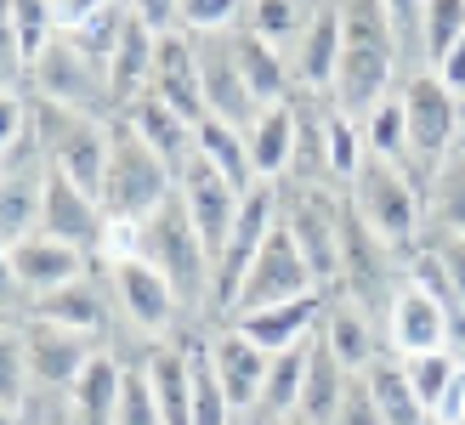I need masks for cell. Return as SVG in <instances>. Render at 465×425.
Segmentation results:
<instances>
[{
    "label": "cell",
    "instance_id": "cell-37",
    "mask_svg": "<svg viewBox=\"0 0 465 425\" xmlns=\"http://www.w3.org/2000/svg\"><path fill=\"white\" fill-rule=\"evenodd\" d=\"M318 114H323V142H330V164L341 182L358 176V164L369 159V142H363V120L346 114L335 97H318Z\"/></svg>",
    "mask_w": 465,
    "mask_h": 425
},
{
    "label": "cell",
    "instance_id": "cell-46",
    "mask_svg": "<svg viewBox=\"0 0 465 425\" xmlns=\"http://www.w3.org/2000/svg\"><path fill=\"white\" fill-rule=\"evenodd\" d=\"M125 6H131V17H136V23H148L153 35L182 29V0H125Z\"/></svg>",
    "mask_w": 465,
    "mask_h": 425
},
{
    "label": "cell",
    "instance_id": "cell-10",
    "mask_svg": "<svg viewBox=\"0 0 465 425\" xmlns=\"http://www.w3.org/2000/svg\"><path fill=\"white\" fill-rule=\"evenodd\" d=\"M381 329H386V351H398V358L431 351V346H465V318L437 301L426 283H414L409 272L398 283V295H391Z\"/></svg>",
    "mask_w": 465,
    "mask_h": 425
},
{
    "label": "cell",
    "instance_id": "cell-4",
    "mask_svg": "<svg viewBox=\"0 0 465 425\" xmlns=\"http://www.w3.org/2000/svg\"><path fill=\"white\" fill-rule=\"evenodd\" d=\"M346 199H352V210L381 232L391 250L409 255L414 244L426 239V182L414 176L409 164L369 153L358 164V176L346 182Z\"/></svg>",
    "mask_w": 465,
    "mask_h": 425
},
{
    "label": "cell",
    "instance_id": "cell-38",
    "mask_svg": "<svg viewBox=\"0 0 465 425\" xmlns=\"http://www.w3.org/2000/svg\"><path fill=\"white\" fill-rule=\"evenodd\" d=\"M363 142H369V153H375V159L409 164V120H403V97H398V91L381 97L375 108L363 114ZM409 171H414V164H409Z\"/></svg>",
    "mask_w": 465,
    "mask_h": 425
},
{
    "label": "cell",
    "instance_id": "cell-49",
    "mask_svg": "<svg viewBox=\"0 0 465 425\" xmlns=\"http://www.w3.org/2000/svg\"><path fill=\"white\" fill-rule=\"evenodd\" d=\"M0 425H23V414H17L12 403H0Z\"/></svg>",
    "mask_w": 465,
    "mask_h": 425
},
{
    "label": "cell",
    "instance_id": "cell-12",
    "mask_svg": "<svg viewBox=\"0 0 465 425\" xmlns=\"http://www.w3.org/2000/svg\"><path fill=\"white\" fill-rule=\"evenodd\" d=\"M307 290H318V278L307 267V255H301V244L290 239V227L278 222L262 239V250H255V262L244 267V283H239V295H232V312H250V306H267V301H290V295H307Z\"/></svg>",
    "mask_w": 465,
    "mask_h": 425
},
{
    "label": "cell",
    "instance_id": "cell-20",
    "mask_svg": "<svg viewBox=\"0 0 465 425\" xmlns=\"http://www.w3.org/2000/svg\"><path fill=\"white\" fill-rule=\"evenodd\" d=\"M12 267H17L23 295L35 301L45 290H57V283L91 272V267H97V255L80 250V244H68V239H52V232H29V239L12 244ZM23 312H29V306H23Z\"/></svg>",
    "mask_w": 465,
    "mask_h": 425
},
{
    "label": "cell",
    "instance_id": "cell-15",
    "mask_svg": "<svg viewBox=\"0 0 465 425\" xmlns=\"http://www.w3.org/2000/svg\"><path fill=\"white\" fill-rule=\"evenodd\" d=\"M193 52H199V80H204V120H227V125H250L262 103L239 68V52H232V29L216 35H193Z\"/></svg>",
    "mask_w": 465,
    "mask_h": 425
},
{
    "label": "cell",
    "instance_id": "cell-24",
    "mask_svg": "<svg viewBox=\"0 0 465 425\" xmlns=\"http://www.w3.org/2000/svg\"><path fill=\"white\" fill-rule=\"evenodd\" d=\"M143 369H148V386H153V403L165 425H193V391H188V335H171V341H153L143 351Z\"/></svg>",
    "mask_w": 465,
    "mask_h": 425
},
{
    "label": "cell",
    "instance_id": "cell-31",
    "mask_svg": "<svg viewBox=\"0 0 465 425\" xmlns=\"http://www.w3.org/2000/svg\"><path fill=\"white\" fill-rule=\"evenodd\" d=\"M307 358H312V341L272 351V358H267V381H262V397H255L250 420H284V414H295L301 381H307Z\"/></svg>",
    "mask_w": 465,
    "mask_h": 425
},
{
    "label": "cell",
    "instance_id": "cell-48",
    "mask_svg": "<svg viewBox=\"0 0 465 425\" xmlns=\"http://www.w3.org/2000/svg\"><path fill=\"white\" fill-rule=\"evenodd\" d=\"M437 74H443V85H449V91H465V35L449 45V57L437 63Z\"/></svg>",
    "mask_w": 465,
    "mask_h": 425
},
{
    "label": "cell",
    "instance_id": "cell-32",
    "mask_svg": "<svg viewBox=\"0 0 465 425\" xmlns=\"http://www.w3.org/2000/svg\"><path fill=\"white\" fill-rule=\"evenodd\" d=\"M363 374H369V391H375V403H381V420H386V425H431V414L420 409V397H414V386H409L398 351H381V358L369 363Z\"/></svg>",
    "mask_w": 465,
    "mask_h": 425
},
{
    "label": "cell",
    "instance_id": "cell-30",
    "mask_svg": "<svg viewBox=\"0 0 465 425\" xmlns=\"http://www.w3.org/2000/svg\"><path fill=\"white\" fill-rule=\"evenodd\" d=\"M352 374H358V369H346L335 351L312 335V358H307V381H301L295 414L307 420V425H330V414H335V403H341V391H346V381H352Z\"/></svg>",
    "mask_w": 465,
    "mask_h": 425
},
{
    "label": "cell",
    "instance_id": "cell-44",
    "mask_svg": "<svg viewBox=\"0 0 465 425\" xmlns=\"http://www.w3.org/2000/svg\"><path fill=\"white\" fill-rule=\"evenodd\" d=\"M244 0H182V29L188 35H216V29H239Z\"/></svg>",
    "mask_w": 465,
    "mask_h": 425
},
{
    "label": "cell",
    "instance_id": "cell-19",
    "mask_svg": "<svg viewBox=\"0 0 465 425\" xmlns=\"http://www.w3.org/2000/svg\"><path fill=\"white\" fill-rule=\"evenodd\" d=\"M335 63H341V0H318L307 29L290 45V68H295V91L307 97H330L335 85Z\"/></svg>",
    "mask_w": 465,
    "mask_h": 425
},
{
    "label": "cell",
    "instance_id": "cell-28",
    "mask_svg": "<svg viewBox=\"0 0 465 425\" xmlns=\"http://www.w3.org/2000/svg\"><path fill=\"white\" fill-rule=\"evenodd\" d=\"M125 363L114 346H97V358L80 369V381L68 386V403H74V425H114V403H120L125 386Z\"/></svg>",
    "mask_w": 465,
    "mask_h": 425
},
{
    "label": "cell",
    "instance_id": "cell-35",
    "mask_svg": "<svg viewBox=\"0 0 465 425\" xmlns=\"http://www.w3.org/2000/svg\"><path fill=\"white\" fill-rule=\"evenodd\" d=\"M199 153L216 164V171L239 187H255L262 176H255V164H250V142H244V125H227V120H199Z\"/></svg>",
    "mask_w": 465,
    "mask_h": 425
},
{
    "label": "cell",
    "instance_id": "cell-47",
    "mask_svg": "<svg viewBox=\"0 0 465 425\" xmlns=\"http://www.w3.org/2000/svg\"><path fill=\"white\" fill-rule=\"evenodd\" d=\"M23 306H29V295H23V283H17L12 250L0 244V318H23Z\"/></svg>",
    "mask_w": 465,
    "mask_h": 425
},
{
    "label": "cell",
    "instance_id": "cell-50",
    "mask_svg": "<svg viewBox=\"0 0 465 425\" xmlns=\"http://www.w3.org/2000/svg\"><path fill=\"white\" fill-rule=\"evenodd\" d=\"M262 425H307L301 414H284V420H262Z\"/></svg>",
    "mask_w": 465,
    "mask_h": 425
},
{
    "label": "cell",
    "instance_id": "cell-55",
    "mask_svg": "<svg viewBox=\"0 0 465 425\" xmlns=\"http://www.w3.org/2000/svg\"><path fill=\"white\" fill-rule=\"evenodd\" d=\"M460 351H465V346H460Z\"/></svg>",
    "mask_w": 465,
    "mask_h": 425
},
{
    "label": "cell",
    "instance_id": "cell-41",
    "mask_svg": "<svg viewBox=\"0 0 465 425\" xmlns=\"http://www.w3.org/2000/svg\"><path fill=\"white\" fill-rule=\"evenodd\" d=\"M29 391V358H23V335H17V318L0 323V403H23Z\"/></svg>",
    "mask_w": 465,
    "mask_h": 425
},
{
    "label": "cell",
    "instance_id": "cell-36",
    "mask_svg": "<svg viewBox=\"0 0 465 425\" xmlns=\"http://www.w3.org/2000/svg\"><path fill=\"white\" fill-rule=\"evenodd\" d=\"M312 6H318V0H244L239 29H250V35L272 40L278 52L290 57V45H295V35H301V29H307Z\"/></svg>",
    "mask_w": 465,
    "mask_h": 425
},
{
    "label": "cell",
    "instance_id": "cell-18",
    "mask_svg": "<svg viewBox=\"0 0 465 425\" xmlns=\"http://www.w3.org/2000/svg\"><path fill=\"white\" fill-rule=\"evenodd\" d=\"M29 312H35V318H52V323H68V329H85V335H97V341L114 335V295H108L103 267H91V272H80V278L57 283V290L35 295Z\"/></svg>",
    "mask_w": 465,
    "mask_h": 425
},
{
    "label": "cell",
    "instance_id": "cell-51",
    "mask_svg": "<svg viewBox=\"0 0 465 425\" xmlns=\"http://www.w3.org/2000/svg\"><path fill=\"white\" fill-rule=\"evenodd\" d=\"M232 425H262V420H250V414H239V420H232Z\"/></svg>",
    "mask_w": 465,
    "mask_h": 425
},
{
    "label": "cell",
    "instance_id": "cell-17",
    "mask_svg": "<svg viewBox=\"0 0 465 425\" xmlns=\"http://www.w3.org/2000/svg\"><path fill=\"white\" fill-rule=\"evenodd\" d=\"M318 341L335 351L346 369H369L386 351V329L363 301L346 290H323V312H318Z\"/></svg>",
    "mask_w": 465,
    "mask_h": 425
},
{
    "label": "cell",
    "instance_id": "cell-34",
    "mask_svg": "<svg viewBox=\"0 0 465 425\" xmlns=\"http://www.w3.org/2000/svg\"><path fill=\"white\" fill-rule=\"evenodd\" d=\"M188 391H193V425H232V420H239V409H232V397L222 386V374L211 369V358H204L199 329H188Z\"/></svg>",
    "mask_w": 465,
    "mask_h": 425
},
{
    "label": "cell",
    "instance_id": "cell-43",
    "mask_svg": "<svg viewBox=\"0 0 465 425\" xmlns=\"http://www.w3.org/2000/svg\"><path fill=\"white\" fill-rule=\"evenodd\" d=\"M23 136H35V91L29 85H6L0 91V153L17 148Z\"/></svg>",
    "mask_w": 465,
    "mask_h": 425
},
{
    "label": "cell",
    "instance_id": "cell-14",
    "mask_svg": "<svg viewBox=\"0 0 465 425\" xmlns=\"http://www.w3.org/2000/svg\"><path fill=\"white\" fill-rule=\"evenodd\" d=\"M176 199L188 204V216H193V227H199V239H204V250H211V272H216V255H222V244H227V232H232V216H239V187H232L211 159H204L199 148H193V159L176 171Z\"/></svg>",
    "mask_w": 465,
    "mask_h": 425
},
{
    "label": "cell",
    "instance_id": "cell-40",
    "mask_svg": "<svg viewBox=\"0 0 465 425\" xmlns=\"http://www.w3.org/2000/svg\"><path fill=\"white\" fill-rule=\"evenodd\" d=\"M460 35H465V0H426V68L443 63Z\"/></svg>",
    "mask_w": 465,
    "mask_h": 425
},
{
    "label": "cell",
    "instance_id": "cell-25",
    "mask_svg": "<svg viewBox=\"0 0 465 425\" xmlns=\"http://www.w3.org/2000/svg\"><path fill=\"white\" fill-rule=\"evenodd\" d=\"M153 45H159V35L148 23L131 17L120 45H114V57H108V108H114V120L153 85Z\"/></svg>",
    "mask_w": 465,
    "mask_h": 425
},
{
    "label": "cell",
    "instance_id": "cell-9",
    "mask_svg": "<svg viewBox=\"0 0 465 425\" xmlns=\"http://www.w3.org/2000/svg\"><path fill=\"white\" fill-rule=\"evenodd\" d=\"M35 136H40L45 164H57V171H68L85 187L103 182V164H108V120H103V114L35 97Z\"/></svg>",
    "mask_w": 465,
    "mask_h": 425
},
{
    "label": "cell",
    "instance_id": "cell-29",
    "mask_svg": "<svg viewBox=\"0 0 465 425\" xmlns=\"http://www.w3.org/2000/svg\"><path fill=\"white\" fill-rule=\"evenodd\" d=\"M232 52H239V68H244V80H250V91H255L262 108L295 97V68H290V57L278 52L272 40L250 35V29H232Z\"/></svg>",
    "mask_w": 465,
    "mask_h": 425
},
{
    "label": "cell",
    "instance_id": "cell-1",
    "mask_svg": "<svg viewBox=\"0 0 465 425\" xmlns=\"http://www.w3.org/2000/svg\"><path fill=\"white\" fill-rule=\"evenodd\" d=\"M108 250H136L148 267L165 272V283L176 290V301H182V312H188L193 329L211 323V250H204L188 204L176 193L159 204L153 216L131 222V227H114Z\"/></svg>",
    "mask_w": 465,
    "mask_h": 425
},
{
    "label": "cell",
    "instance_id": "cell-16",
    "mask_svg": "<svg viewBox=\"0 0 465 425\" xmlns=\"http://www.w3.org/2000/svg\"><path fill=\"white\" fill-rule=\"evenodd\" d=\"M199 341H204V358H211V369L222 374L232 409L250 414L255 397H262V381H267V358H272V351H262L239 323H204Z\"/></svg>",
    "mask_w": 465,
    "mask_h": 425
},
{
    "label": "cell",
    "instance_id": "cell-2",
    "mask_svg": "<svg viewBox=\"0 0 465 425\" xmlns=\"http://www.w3.org/2000/svg\"><path fill=\"white\" fill-rule=\"evenodd\" d=\"M409 80L403 52L386 29V12L381 0H341V63H335V85L330 97L346 114H363L375 108L381 97H391Z\"/></svg>",
    "mask_w": 465,
    "mask_h": 425
},
{
    "label": "cell",
    "instance_id": "cell-11",
    "mask_svg": "<svg viewBox=\"0 0 465 425\" xmlns=\"http://www.w3.org/2000/svg\"><path fill=\"white\" fill-rule=\"evenodd\" d=\"M40 232H52V239H68L91 255H103L108 239H114V222L97 199V187L74 182L68 171L57 164H45V193H40Z\"/></svg>",
    "mask_w": 465,
    "mask_h": 425
},
{
    "label": "cell",
    "instance_id": "cell-27",
    "mask_svg": "<svg viewBox=\"0 0 465 425\" xmlns=\"http://www.w3.org/2000/svg\"><path fill=\"white\" fill-rule=\"evenodd\" d=\"M244 142H250L255 176H262V182H284V176H290V153H295V97L267 103V108L244 125Z\"/></svg>",
    "mask_w": 465,
    "mask_h": 425
},
{
    "label": "cell",
    "instance_id": "cell-22",
    "mask_svg": "<svg viewBox=\"0 0 465 425\" xmlns=\"http://www.w3.org/2000/svg\"><path fill=\"white\" fill-rule=\"evenodd\" d=\"M318 312H323V290H307V295H290V301H267V306H250V312H232L222 323H239L262 351H284V346H301V341L318 335Z\"/></svg>",
    "mask_w": 465,
    "mask_h": 425
},
{
    "label": "cell",
    "instance_id": "cell-23",
    "mask_svg": "<svg viewBox=\"0 0 465 425\" xmlns=\"http://www.w3.org/2000/svg\"><path fill=\"white\" fill-rule=\"evenodd\" d=\"M120 120H131V131L143 136L148 148L171 164V171H182V164L193 159V148H199V125L188 120V114H176L171 103H159L153 91H143V97H136Z\"/></svg>",
    "mask_w": 465,
    "mask_h": 425
},
{
    "label": "cell",
    "instance_id": "cell-33",
    "mask_svg": "<svg viewBox=\"0 0 465 425\" xmlns=\"http://www.w3.org/2000/svg\"><path fill=\"white\" fill-rule=\"evenodd\" d=\"M426 232H465V153L460 148L426 176Z\"/></svg>",
    "mask_w": 465,
    "mask_h": 425
},
{
    "label": "cell",
    "instance_id": "cell-53",
    "mask_svg": "<svg viewBox=\"0 0 465 425\" xmlns=\"http://www.w3.org/2000/svg\"><path fill=\"white\" fill-rule=\"evenodd\" d=\"M460 108H465V91H460Z\"/></svg>",
    "mask_w": 465,
    "mask_h": 425
},
{
    "label": "cell",
    "instance_id": "cell-52",
    "mask_svg": "<svg viewBox=\"0 0 465 425\" xmlns=\"http://www.w3.org/2000/svg\"><path fill=\"white\" fill-rule=\"evenodd\" d=\"M460 153H465V131H460Z\"/></svg>",
    "mask_w": 465,
    "mask_h": 425
},
{
    "label": "cell",
    "instance_id": "cell-45",
    "mask_svg": "<svg viewBox=\"0 0 465 425\" xmlns=\"http://www.w3.org/2000/svg\"><path fill=\"white\" fill-rule=\"evenodd\" d=\"M330 425H386V420H381V403H375V391H369V374H363V369L352 374V381H346V391H341V403H335Z\"/></svg>",
    "mask_w": 465,
    "mask_h": 425
},
{
    "label": "cell",
    "instance_id": "cell-39",
    "mask_svg": "<svg viewBox=\"0 0 465 425\" xmlns=\"http://www.w3.org/2000/svg\"><path fill=\"white\" fill-rule=\"evenodd\" d=\"M381 12H386V29L403 52V68L409 74L426 68V0H381Z\"/></svg>",
    "mask_w": 465,
    "mask_h": 425
},
{
    "label": "cell",
    "instance_id": "cell-54",
    "mask_svg": "<svg viewBox=\"0 0 465 425\" xmlns=\"http://www.w3.org/2000/svg\"><path fill=\"white\" fill-rule=\"evenodd\" d=\"M0 323H6V318H0Z\"/></svg>",
    "mask_w": 465,
    "mask_h": 425
},
{
    "label": "cell",
    "instance_id": "cell-8",
    "mask_svg": "<svg viewBox=\"0 0 465 425\" xmlns=\"http://www.w3.org/2000/svg\"><path fill=\"white\" fill-rule=\"evenodd\" d=\"M403 262H409V255L391 250L381 232L352 210V199H346V222H341V283H335V290L363 301L375 318H386V306H391V295H398V283H403Z\"/></svg>",
    "mask_w": 465,
    "mask_h": 425
},
{
    "label": "cell",
    "instance_id": "cell-7",
    "mask_svg": "<svg viewBox=\"0 0 465 425\" xmlns=\"http://www.w3.org/2000/svg\"><path fill=\"white\" fill-rule=\"evenodd\" d=\"M29 91L40 103H63V108H85V114L114 120V108H108V63L91 57L85 45L68 40L63 29L29 57Z\"/></svg>",
    "mask_w": 465,
    "mask_h": 425
},
{
    "label": "cell",
    "instance_id": "cell-13",
    "mask_svg": "<svg viewBox=\"0 0 465 425\" xmlns=\"http://www.w3.org/2000/svg\"><path fill=\"white\" fill-rule=\"evenodd\" d=\"M17 335H23V358H29V381L35 386H74L80 369L97 358V335H85V329H68V323H52V318H35L23 312L17 318Z\"/></svg>",
    "mask_w": 465,
    "mask_h": 425
},
{
    "label": "cell",
    "instance_id": "cell-6",
    "mask_svg": "<svg viewBox=\"0 0 465 425\" xmlns=\"http://www.w3.org/2000/svg\"><path fill=\"white\" fill-rule=\"evenodd\" d=\"M398 97H403V120H409V164H414V176L426 182L437 164L460 148V131H465L460 91H449L437 68H414L398 85Z\"/></svg>",
    "mask_w": 465,
    "mask_h": 425
},
{
    "label": "cell",
    "instance_id": "cell-3",
    "mask_svg": "<svg viewBox=\"0 0 465 425\" xmlns=\"http://www.w3.org/2000/svg\"><path fill=\"white\" fill-rule=\"evenodd\" d=\"M171 193H176V171L131 131V120H108V164H103V182H97L108 222L131 227V222L153 216Z\"/></svg>",
    "mask_w": 465,
    "mask_h": 425
},
{
    "label": "cell",
    "instance_id": "cell-5",
    "mask_svg": "<svg viewBox=\"0 0 465 425\" xmlns=\"http://www.w3.org/2000/svg\"><path fill=\"white\" fill-rule=\"evenodd\" d=\"M278 222L301 244L318 290L341 283V222H346V187L330 182H278Z\"/></svg>",
    "mask_w": 465,
    "mask_h": 425
},
{
    "label": "cell",
    "instance_id": "cell-26",
    "mask_svg": "<svg viewBox=\"0 0 465 425\" xmlns=\"http://www.w3.org/2000/svg\"><path fill=\"white\" fill-rule=\"evenodd\" d=\"M403 374H409L414 397H420V409H426L431 425H437V420L449 414V403L460 397V386H465V351H460V346L409 351V358H403Z\"/></svg>",
    "mask_w": 465,
    "mask_h": 425
},
{
    "label": "cell",
    "instance_id": "cell-21",
    "mask_svg": "<svg viewBox=\"0 0 465 425\" xmlns=\"http://www.w3.org/2000/svg\"><path fill=\"white\" fill-rule=\"evenodd\" d=\"M153 97L159 103H171L176 114H188V120L199 125L204 114V80H199V52H193V35L188 29H171V35H159L153 45Z\"/></svg>",
    "mask_w": 465,
    "mask_h": 425
},
{
    "label": "cell",
    "instance_id": "cell-42",
    "mask_svg": "<svg viewBox=\"0 0 465 425\" xmlns=\"http://www.w3.org/2000/svg\"><path fill=\"white\" fill-rule=\"evenodd\" d=\"M6 85H29V45H23L12 0H0V91Z\"/></svg>",
    "mask_w": 465,
    "mask_h": 425
}]
</instances>
